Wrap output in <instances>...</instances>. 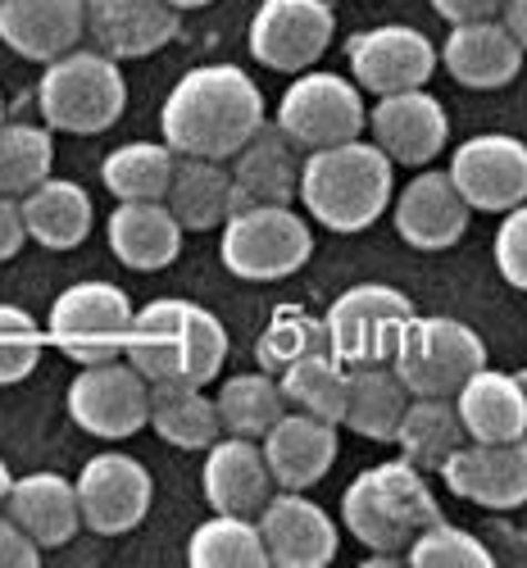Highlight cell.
I'll use <instances>...</instances> for the list:
<instances>
[{"mask_svg": "<svg viewBox=\"0 0 527 568\" xmlns=\"http://www.w3.org/2000/svg\"><path fill=\"white\" fill-rule=\"evenodd\" d=\"M346 69L364 97L427 87L437 73V41L414 23H377L346 37Z\"/></svg>", "mask_w": 527, "mask_h": 568, "instance_id": "5bb4252c", "label": "cell"}, {"mask_svg": "<svg viewBox=\"0 0 527 568\" xmlns=\"http://www.w3.org/2000/svg\"><path fill=\"white\" fill-rule=\"evenodd\" d=\"M405 405H409V392L392 364H351L342 428H351L364 442H392Z\"/></svg>", "mask_w": 527, "mask_h": 568, "instance_id": "4dcf8cb0", "label": "cell"}, {"mask_svg": "<svg viewBox=\"0 0 527 568\" xmlns=\"http://www.w3.org/2000/svg\"><path fill=\"white\" fill-rule=\"evenodd\" d=\"M132 296L119 282L105 277H87L64 287L51 301V318H45V337L60 346V355H69L73 364H101V359H119L128 327H132Z\"/></svg>", "mask_w": 527, "mask_h": 568, "instance_id": "9c48e42d", "label": "cell"}, {"mask_svg": "<svg viewBox=\"0 0 527 568\" xmlns=\"http://www.w3.org/2000/svg\"><path fill=\"white\" fill-rule=\"evenodd\" d=\"M191 568H268L260 524L246 514H214L186 537Z\"/></svg>", "mask_w": 527, "mask_h": 568, "instance_id": "8d00e7d4", "label": "cell"}, {"mask_svg": "<svg viewBox=\"0 0 527 568\" xmlns=\"http://www.w3.org/2000/svg\"><path fill=\"white\" fill-rule=\"evenodd\" d=\"M82 528L95 537H128L146 524L155 505V478L151 468L128 450H101L82 464L73 478Z\"/></svg>", "mask_w": 527, "mask_h": 568, "instance_id": "7c38bea8", "label": "cell"}, {"mask_svg": "<svg viewBox=\"0 0 527 568\" xmlns=\"http://www.w3.org/2000/svg\"><path fill=\"white\" fill-rule=\"evenodd\" d=\"M55 173V132L45 123H0V196H23Z\"/></svg>", "mask_w": 527, "mask_h": 568, "instance_id": "74e56055", "label": "cell"}, {"mask_svg": "<svg viewBox=\"0 0 527 568\" xmlns=\"http://www.w3.org/2000/svg\"><path fill=\"white\" fill-rule=\"evenodd\" d=\"M337 433H342L337 423L301 414V409H286L273 428L260 437L264 464L273 473V487H286V491L318 487L332 473V464H337V450H342Z\"/></svg>", "mask_w": 527, "mask_h": 568, "instance_id": "44dd1931", "label": "cell"}, {"mask_svg": "<svg viewBox=\"0 0 527 568\" xmlns=\"http://www.w3.org/2000/svg\"><path fill=\"white\" fill-rule=\"evenodd\" d=\"M409 396H455L487 364V342L477 327L450 314H414L387 359Z\"/></svg>", "mask_w": 527, "mask_h": 568, "instance_id": "52a82bcc", "label": "cell"}, {"mask_svg": "<svg viewBox=\"0 0 527 568\" xmlns=\"http://www.w3.org/2000/svg\"><path fill=\"white\" fill-rule=\"evenodd\" d=\"M314 223L296 205H236L219 227V260L242 282H282L310 264Z\"/></svg>", "mask_w": 527, "mask_h": 568, "instance_id": "8992f818", "label": "cell"}, {"mask_svg": "<svg viewBox=\"0 0 527 568\" xmlns=\"http://www.w3.org/2000/svg\"><path fill=\"white\" fill-rule=\"evenodd\" d=\"M0 509H6L41 550L69 546L82 532V509H78L73 478H64V473H55V468H37V473L14 478Z\"/></svg>", "mask_w": 527, "mask_h": 568, "instance_id": "484cf974", "label": "cell"}, {"mask_svg": "<svg viewBox=\"0 0 527 568\" xmlns=\"http://www.w3.org/2000/svg\"><path fill=\"white\" fill-rule=\"evenodd\" d=\"M169 6H173L178 14H186V10H205V6H214V0H169Z\"/></svg>", "mask_w": 527, "mask_h": 568, "instance_id": "c3c4849f", "label": "cell"}, {"mask_svg": "<svg viewBox=\"0 0 527 568\" xmlns=\"http://www.w3.org/2000/svg\"><path fill=\"white\" fill-rule=\"evenodd\" d=\"M464 423L455 414L450 396H409L392 446L401 450V459H409L423 473H437L459 446H464Z\"/></svg>", "mask_w": 527, "mask_h": 568, "instance_id": "1f68e13d", "label": "cell"}, {"mask_svg": "<svg viewBox=\"0 0 527 568\" xmlns=\"http://www.w3.org/2000/svg\"><path fill=\"white\" fill-rule=\"evenodd\" d=\"M201 491H205V505H210L214 514H246V518H255V514L264 509V500L277 491V487H273V473H268V464H264L260 442L219 433V437L205 446Z\"/></svg>", "mask_w": 527, "mask_h": 568, "instance_id": "603a6c76", "label": "cell"}, {"mask_svg": "<svg viewBox=\"0 0 527 568\" xmlns=\"http://www.w3.org/2000/svg\"><path fill=\"white\" fill-rule=\"evenodd\" d=\"M23 246H28V227H23L19 196H0V264H10Z\"/></svg>", "mask_w": 527, "mask_h": 568, "instance_id": "ee69618b", "label": "cell"}, {"mask_svg": "<svg viewBox=\"0 0 527 568\" xmlns=\"http://www.w3.org/2000/svg\"><path fill=\"white\" fill-rule=\"evenodd\" d=\"M346 383H351V364H342L332 351H314L277 373L286 409L327 418V423H337V428H342V409H346Z\"/></svg>", "mask_w": 527, "mask_h": 568, "instance_id": "e575fe53", "label": "cell"}, {"mask_svg": "<svg viewBox=\"0 0 527 568\" xmlns=\"http://www.w3.org/2000/svg\"><path fill=\"white\" fill-rule=\"evenodd\" d=\"M433 518H442L437 491L409 459L373 464L355 473L342 491V528L373 555L368 564H387L392 555H401Z\"/></svg>", "mask_w": 527, "mask_h": 568, "instance_id": "277c9868", "label": "cell"}, {"mask_svg": "<svg viewBox=\"0 0 527 568\" xmlns=\"http://www.w3.org/2000/svg\"><path fill=\"white\" fill-rule=\"evenodd\" d=\"M178 151L169 141H123L101 160V182L114 201H164Z\"/></svg>", "mask_w": 527, "mask_h": 568, "instance_id": "d590c367", "label": "cell"}, {"mask_svg": "<svg viewBox=\"0 0 527 568\" xmlns=\"http://www.w3.org/2000/svg\"><path fill=\"white\" fill-rule=\"evenodd\" d=\"M446 23H468V19H496L505 0H427Z\"/></svg>", "mask_w": 527, "mask_h": 568, "instance_id": "f6af8a7d", "label": "cell"}, {"mask_svg": "<svg viewBox=\"0 0 527 568\" xmlns=\"http://www.w3.org/2000/svg\"><path fill=\"white\" fill-rule=\"evenodd\" d=\"M314 351H327V333H323V318L301 310V305H277L264 323V333L255 342V364L264 373H282L286 364H296Z\"/></svg>", "mask_w": 527, "mask_h": 568, "instance_id": "f35d334b", "label": "cell"}, {"mask_svg": "<svg viewBox=\"0 0 527 568\" xmlns=\"http://www.w3.org/2000/svg\"><path fill=\"white\" fill-rule=\"evenodd\" d=\"M227 327L214 310L160 296L132 310V327L123 342V359L146 377V383H196L210 387L227 364Z\"/></svg>", "mask_w": 527, "mask_h": 568, "instance_id": "7a4b0ae2", "label": "cell"}, {"mask_svg": "<svg viewBox=\"0 0 527 568\" xmlns=\"http://www.w3.org/2000/svg\"><path fill=\"white\" fill-rule=\"evenodd\" d=\"M518 387H523V396H527V368H518Z\"/></svg>", "mask_w": 527, "mask_h": 568, "instance_id": "681fc988", "label": "cell"}, {"mask_svg": "<svg viewBox=\"0 0 527 568\" xmlns=\"http://www.w3.org/2000/svg\"><path fill=\"white\" fill-rule=\"evenodd\" d=\"M301 160H305V151H296L273 123H264L246 141V146L227 160V173H232V210L236 205H296Z\"/></svg>", "mask_w": 527, "mask_h": 568, "instance_id": "d4e9b609", "label": "cell"}, {"mask_svg": "<svg viewBox=\"0 0 527 568\" xmlns=\"http://www.w3.org/2000/svg\"><path fill=\"white\" fill-rule=\"evenodd\" d=\"M110 255L132 273H160L182 255V223L164 201H119L110 223Z\"/></svg>", "mask_w": 527, "mask_h": 568, "instance_id": "4316f807", "label": "cell"}, {"mask_svg": "<svg viewBox=\"0 0 527 568\" xmlns=\"http://www.w3.org/2000/svg\"><path fill=\"white\" fill-rule=\"evenodd\" d=\"M414 318V301L392 282H355L323 314L327 351L342 364H387L405 323Z\"/></svg>", "mask_w": 527, "mask_h": 568, "instance_id": "30bf717a", "label": "cell"}, {"mask_svg": "<svg viewBox=\"0 0 527 568\" xmlns=\"http://www.w3.org/2000/svg\"><path fill=\"white\" fill-rule=\"evenodd\" d=\"M87 37L82 0H0V41L19 60L51 64Z\"/></svg>", "mask_w": 527, "mask_h": 568, "instance_id": "cb8c5ba5", "label": "cell"}, {"mask_svg": "<svg viewBox=\"0 0 527 568\" xmlns=\"http://www.w3.org/2000/svg\"><path fill=\"white\" fill-rule=\"evenodd\" d=\"M446 173L473 214H505L527 201V141L514 132H477L450 151Z\"/></svg>", "mask_w": 527, "mask_h": 568, "instance_id": "9a60e30c", "label": "cell"}, {"mask_svg": "<svg viewBox=\"0 0 527 568\" xmlns=\"http://www.w3.org/2000/svg\"><path fill=\"white\" fill-rule=\"evenodd\" d=\"M0 123H6V91H0Z\"/></svg>", "mask_w": 527, "mask_h": 568, "instance_id": "f907efd6", "label": "cell"}, {"mask_svg": "<svg viewBox=\"0 0 527 568\" xmlns=\"http://www.w3.org/2000/svg\"><path fill=\"white\" fill-rule=\"evenodd\" d=\"M214 409H219V428L232 437H251L260 442L273 423L286 414L282 387H277V373H227L219 392H214Z\"/></svg>", "mask_w": 527, "mask_h": 568, "instance_id": "836d02e7", "label": "cell"}, {"mask_svg": "<svg viewBox=\"0 0 527 568\" xmlns=\"http://www.w3.org/2000/svg\"><path fill=\"white\" fill-rule=\"evenodd\" d=\"M268 568H327L342 550V524L305 491L277 487L255 514Z\"/></svg>", "mask_w": 527, "mask_h": 568, "instance_id": "e0dca14e", "label": "cell"}, {"mask_svg": "<svg viewBox=\"0 0 527 568\" xmlns=\"http://www.w3.org/2000/svg\"><path fill=\"white\" fill-rule=\"evenodd\" d=\"M273 128L292 141L296 151H323L337 141H355L368 128V101L351 82V73L305 69L292 73L286 91L277 97Z\"/></svg>", "mask_w": 527, "mask_h": 568, "instance_id": "ba28073f", "label": "cell"}, {"mask_svg": "<svg viewBox=\"0 0 527 568\" xmlns=\"http://www.w3.org/2000/svg\"><path fill=\"white\" fill-rule=\"evenodd\" d=\"M128 110V82L119 60H110L105 51H73L55 55L51 64H41V82H37V114L51 132H69V136H95L110 132Z\"/></svg>", "mask_w": 527, "mask_h": 568, "instance_id": "5b68a950", "label": "cell"}, {"mask_svg": "<svg viewBox=\"0 0 527 568\" xmlns=\"http://www.w3.org/2000/svg\"><path fill=\"white\" fill-rule=\"evenodd\" d=\"M10 483H14V473H10L6 459H0V505H6V496H10Z\"/></svg>", "mask_w": 527, "mask_h": 568, "instance_id": "7dc6e473", "label": "cell"}, {"mask_svg": "<svg viewBox=\"0 0 527 568\" xmlns=\"http://www.w3.org/2000/svg\"><path fill=\"white\" fill-rule=\"evenodd\" d=\"M401 559L409 568H491L496 564V555L487 550L483 537L446 524V518H433L427 528H418L414 541L401 550Z\"/></svg>", "mask_w": 527, "mask_h": 568, "instance_id": "ab89813d", "label": "cell"}, {"mask_svg": "<svg viewBox=\"0 0 527 568\" xmlns=\"http://www.w3.org/2000/svg\"><path fill=\"white\" fill-rule=\"evenodd\" d=\"M437 478L446 483L450 496L509 514L527 505V437L518 442H464L442 468Z\"/></svg>", "mask_w": 527, "mask_h": 568, "instance_id": "d6986e66", "label": "cell"}, {"mask_svg": "<svg viewBox=\"0 0 527 568\" xmlns=\"http://www.w3.org/2000/svg\"><path fill=\"white\" fill-rule=\"evenodd\" d=\"M491 260H496V273L509 282L514 292H527V201L500 214Z\"/></svg>", "mask_w": 527, "mask_h": 568, "instance_id": "b9f144b4", "label": "cell"}, {"mask_svg": "<svg viewBox=\"0 0 527 568\" xmlns=\"http://www.w3.org/2000/svg\"><path fill=\"white\" fill-rule=\"evenodd\" d=\"M169 214L182 223V232H219L232 214V173L227 160H201V155H178L173 178L164 192Z\"/></svg>", "mask_w": 527, "mask_h": 568, "instance_id": "f546056e", "label": "cell"}, {"mask_svg": "<svg viewBox=\"0 0 527 568\" xmlns=\"http://www.w3.org/2000/svg\"><path fill=\"white\" fill-rule=\"evenodd\" d=\"M41 351H45V327L19 305H0V387L32 377Z\"/></svg>", "mask_w": 527, "mask_h": 568, "instance_id": "60d3db41", "label": "cell"}, {"mask_svg": "<svg viewBox=\"0 0 527 568\" xmlns=\"http://www.w3.org/2000/svg\"><path fill=\"white\" fill-rule=\"evenodd\" d=\"M396 192V164L382 155L368 136L337 141V146L305 151L296 205L314 227L327 232H368L392 205Z\"/></svg>", "mask_w": 527, "mask_h": 568, "instance_id": "3957f363", "label": "cell"}, {"mask_svg": "<svg viewBox=\"0 0 527 568\" xmlns=\"http://www.w3.org/2000/svg\"><path fill=\"white\" fill-rule=\"evenodd\" d=\"M332 37H337V10L327 0H260L246 28L255 64L286 78L314 69L327 55Z\"/></svg>", "mask_w": 527, "mask_h": 568, "instance_id": "4fadbf2b", "label": "cell"}, {"mask_svg": "<svg viewBox=\"0 0 527 568\" xmlns=\"http://www.w3.org/2000/svg\"><path fill=\"white\" fill-rule=\"evenodd\" d=\"M392 227L409 251L437 255L464 242V232L473 223V210L464 205V196L455 192V182L446 169H418L405 186L392 192Z\"/></svg>", "mask_w": 527, "mask_h": 568, "instance_id": "ac0fdd59", "label": "cell"}, {"mask_svg": "<svg viewBox=\"0 0 527 568\" xmlns=\"http://www.w3.org/2000/svg\"><path fill=\"white\" fill-rule=\"evenodd\" d=\"M146 428H155V437L178 446V450H205L223 433L214 396L196 383H151Z\"/></svg>", "mask_w": 527, "mask_h": 568, "instance_id": "d6a6232c", "label": "cell"}, {"mask_svg": "<svg viewBox=\"0 0 527 568\" xmlns=\"http://www.w3.org/2000/svg\"><path fill=\"white\" fill-rule=\"evenodd\" d=\"M0 568H41V546L10 514H0Z\"/></svg>", "mask_w": 527, "mask_h": 568, "instance_id": "7bdbcfd3", "label": "cell"}, {"mask_svg": "<svg viewBox=\"0 0 527 568\" xmlns=\"http://www.w3.org/2000/svg\"><path fill=\"white\" fill-rule=\"evenodd\" d=\"M69 418L95 442H128L151 418V383L123 355L101 364H78L69 383Z\"/></svg>", "mask_w": 527, "mask_h": 568, "instance_id": "8fae6325", "label": "cell"}, {"mask_svg": "<svg viewBox=\"0 0 527 568\" xmlns=\"http://www.w3.org/2000/svg\"><path fill=\"white\" fill-rule=\"evenodd\" d=\"M446 41H437V69L468 91H505L523 73V45L500 19H468L446 23Z\"/></svg>", "mask_w": 527, "mask_h": 568, "instance_id": "ffe728a7", "label": "cell"}, {"mask_svg": "<svg viewBox=\"0 0 527 568\" xmlns=\"http://www.w3.org/2000/svg\"><path fill=\"white\" fill-rule=\"evenodd\" d=\"M468 442H518L527 437V396L518 373L483 364L468 383L450 396Z\"/></svg>", "mask_w": 527, "mask_h": 568, "instance_id": "83f0119b", "label": "cell"}, {"mask_svg": "<svg viewBox=\"0 0 527 568\" xmlns=\"http://www.w3.org/2000/svg\"><path fill=\"white\" fill-rule=\"evenodd\" d=\"M496 19H500V23L514 32V41H518L523 51H527V0H505Z\"/></svg>", "mask_w": 527, "mask_h": 568, "instance_id": "bcb514c9", "label": "cell"}, {"mask_svg": "<svg viewBox=\"0 0 527 568\" xmlns=\"http://www.w3.org/2000/svg\"><path fill=\"white\" fill-rule=\"evenodd\" d=\"M364 136L392 164L427 169L450 146V119L427 87H409V91H392V97H373Z\"/></svg>", "mask_w": 527, "mask_h": 568, "instance_id": "2e32d148", "label": "cell"}, {"mask_svg": "<svg viewBox=\"0 0 527 568\" xmlns=\"http://www.w3.org/2000/svg\"><path fill=\"white\" fill-rule=\"evenodd\" d=\"M28 242L41 251H78L91 227H95V205L87 196V186L73 178H41L32 192L19 196Z\"/></svg>", "mask_w": 527, "mask_h": 568, "instance_id": "f1b7e54d", "label": "cell"}, {"mask_svg": "<svg viewBox=\"0 0 527 568\" xmlns=\"http://www.w3.org/2000/svg\"><path fill=\"white\" fill-rule=\"evenodd\" d=\"M87 37L110 60H146L182 32V14L169 0H82Z\"/></svg>", "mask_w": 527, "mask_h": 568, "instance_id": "7402d4cb", "label": "cell"}, {"mask_svg": "<svg viewBox=\"0 0 527 568\" xmlns=\"http://www.w3.org/2000/svg\"><path fill=\"white\" fill-rule=\"evenodd\" d=\"M264 123V91L242 64L186 69L160 105V136L178 155L201 160H232Z\"/></svg>", "mask_w": 527, "mask_h": 568, "instance_id": "6da1fadb", "label": "cell"}]
</instances>
